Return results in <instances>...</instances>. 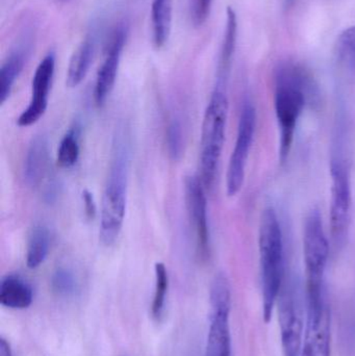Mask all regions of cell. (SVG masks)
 Segmentation results:
<instances>
[{
    "label": "cell",
    "instance_id": "d4e9b609",
    "mask_svg": "<svg viewBox=\"0 0 355 356\" xmlns=\"http://www.w3.org/2000/svg\"><path fill=\"white\" fill-rule=\"evenodd\" d=\"M338 49L342 58L355 68V26L341 33L338 40Z\"/></svg>",
    "mask_w": 355,
    "mask_h": 356
},
{
    "label": "cell",
    "instance_id": "8992f818",
    "mask_svg": "<svg viewBox=\"0 0 355 356\" xmlns=\"http://www.w3.org/2000/svg\"><path fill=\"white\" fill-rule=\"evenodd\" d=\"M210 316L206 341V356H231L229 317L231 289L224 273L215 276L210 291Z\"/></svg>",
    "mask_w": 355,
    "mask_h": 356
},
{
    "label": "cell",
    "instance_id": "ffe728a7",
    "mask_svg": "<svg viewBox=\"0 0 355 356\" xmlns=\"http://www.w3.org/2000/svg\"><path fill=\"white\" fill-rule=\"evenodd\" d=\"M237 16L233 8H227L226 29H225L224 41L221 50L220 66H219V79H226L229 65L235 51L236 40H237Z\"/></svg>",
    "mask_w": 355,
    "mask_h": 356
},
{
    "label": "cell",
    "instance_id": "6da1fadb",
    "mask_svg": "<svg viewBox=\"0 0 355 356\" xmlns=\"http://www.w3.org/2000/svg\"><path fill=\"white\" fill-rule=\"evenodd\" d=\"M314 96V83L302 67L289 63L279 69L275 79L274 110L279 129L281 163L289 156L300 117Z\"/></svg>",
    "mask_w": 355,
    "mask_h": 356
},
{
    "label": "cell",
    "instance_id": "f1b7e54d",
    "mask_svg": "<svg viewBox=\"0 0 355 356\" xmlns=\"http://www.w3.org/2000/svg\"><path fill=\"white\" fill-rule=\"evenodd\" d=\"M0 356H13L10 344L3 338L0 339Z\"/></svg>",
    "mask_w": 355,
    "mask_h": 356
},
{
    "label": "cell",
    "instance_id": "603a6c76",
    "mask_svg": "<svg viewBox=\"0 0 355 356\" xmlns=\"http://www.w3.org/2000/svg\"><path fill=\"white\" fill-rule=\"evenodd\" d=\"M183 131L181 120L177 118L171 119L169 121L166 129V146L167 152L171 160L179 161L183 154Z\"/></svg>",
    "mask_w": 355,
    "mask_h": 356
},
{
    "label": "cell",
    "instance_id": "83f0119b",
    "mask_svg": "<svg viewBox=\"0 0 355 356\" xmlns=\"http://www.w3.org/2000/svg\"><path fill=\"white\" fill-rule=\"evenodd\" d=\"M83 198V207H85V217L89 220H94L97 215V205H96L95 198H94L93 193L89 190H85L81 194Z\"/></svg>",
    "mask_w": 355,
    "mask_h": 356
},
{
    "label": "cell",
    "instance_id": "e0dca14e",
    "mask_svg": "<svg viewBox=\"0 0 355 356\" xmlns=\"http://www.w3.org/2000/svg\"><path fill=\"white\" fill-rule=\"evenodd\" d=\"M172 23V0H154L151 6L152 42L156 49L168 41Z\"/></svg>",
    "mask_w": 355,
    "mask_h": 356
},
{
    "label": "cell",
    "instance_id": "cb8c5ba5",
    "mask_svg": "<svg viewBox=\"0 0 355 356\" xmlns=\"http://www.w3.org/2000/svg\"><path fill=\"white\" fill-rule=\"evenodd\" d=\"M51 286L56 294L71 296L76 292L77 280L70 270L60 268L52 275Z\"/></svg>",
    "mask_w": 355,
    "mask_h": 356
},
{
    "label": "cell",
    "instance_id": "4316f807",
    "mask_svg": "<svg viewBox=\"0 0 355 356\" xmlns=\"http://www.w3.org/2000/svg\"><path fill=\"white\" fill-rule=\"evenodd\" d=\"M212 6V0H193L192 8V17L194 24L200 26L206 22Z\"/></svg>",
    "mask_w": 355,
    "mask_h": 356
},
{
    "label": "cell",
    "instance_id": "30bf717a",
    "mask_svg": "<svg viewBox=\"0 0 355 356\" xmlns=\"http://www.w3.org/2000/svg\"><path fill=\"white\" fill-rule=\"evenodd\" d=\"M300 356H331L329 301H306V330Z\"/></svg>",
    "mask_w": 355,
    "mask_h": 356
},
{
    "label": "cell",
    "instance_id": "277c9868",
    "mask_svg": "<svg viewBox=\"0 0 355 356\" xmlns=\"http://www.w3.org/2000/svg\"><path fill=\"white\" fill-rule=\"evenodd\" d=\"M225 81L218 79L204 112L200 141V170L201 180L210 188L216 179L219 162L222 154L229 117V99Z\"/></svg>",
    "mask_w": 355,
    "mask_h": 356
},
{
    "label": "cell",
    "instance_id": "484cf974",
    "mask_svg": "<svg viewBox=\"0 0 355 356\" xmlns=\"http://www.w3.org/2000/svg\"><path fill=\"white\" fill-rule=\"evenodd\" d=\"M344 318H345L343 323V334L345 336L344 342L350 350L355 353V303L349 311L346 312Z\"/></svg>",
    "mask_w": 355,
    "mask_h": 356
},
{
    "label": "cell",
    "instance_id": "9a60e30c",
    "mask_svg": "<svg viewBox=\"0 0 355 356\" xmlns=\"http://www.w3.org/2000/svg\"><path fill=\"white\" fill-rule=\"evenodd\" d=\"M48 143L45 138H35L27 150L24 161V179L29 186H38L47 172Z\"/></svg>",
    "mask_w": 355,
    "mask_h": 356
},
{
    "label": "cell",
    "instance_id": "44dd1931",
    "mask_svg": "<svg viewBox=\"0 0 355 356\" xmlns=\"http://www.w3.org/2000/svg\"><path fill=\"white\" fill-rule=\"evenodd\" d=\"M79 127L75 125L71 127L60 140L58 149V164L62 168H72L79 162Z\"/></svg>",
    "mask_w": 355,
    "mask_h": 356
},
{
    "label": "cell",
    "instance_id": "d6986e66",
    "mask_svg": "<svg viewBox=\"0 0 355 356\" xmlns=\"http://www.w3.org/2000/svg\"><path fill=\"white\" fill-rule=\"evenodd\" d=\"M24 54L20 51L10 54L0 70V104H3L10 97L15 81L18 79L24 67Z\"/></svg>",
    "mask_w": 355,
    "mask_h": 356
},
{
    "label": "cell",
    "instance_id": "8fae6325",
    "mask_svg": "<svg viewBox=\"0 0 355 356\" xmlns=\"http://www.w3.org/2000/svg\"><path fill=\"white\" fill-rule=\"evenodd\" d=\"M206 188L201 178L192 175L185 177V205L195 234L197 253L201 259H206L210 255V244Z\"/></svg>",
    "mask_w": 355,
    "mask_h": 356
},
{
    "label": "cell",
    "instance_id": "5bb4252c",
    "mask_svg": "<svg viewBox=\"0 0 355 356\" xmlns=\"http://www.w3.org/2000/svg\"><path fill=\"white\" fill-rule=\"evenodd\" d=\"M33 301V286L17 274L4 276L0 282V305L6 309H25Z\"/></svg>",
    "mask_w": 355,
    "mask_h": 356
},
{
    "label": "cell",
    "instance_id": "5b68a950",
    "mask_svg": "<svg viewBox=\"0 0 355 356\" xmlns=\"http://www.w3.org/2000/svg\"><path fill=\"white\" fill-rule=\"evenodd\" d=\"M277 303L283 355L300 356L306 323L304 296L297 280L285 278Z\"/></svg>",
    "mask_w": 355,
    "mask_h": 356
},
{
    "label": "cell",
    "instance_id": "52a82bcc",
    "mask_svg": "<svg viewBox=\"0 0 355 356\" xmlns=\"http://www.w3.org/2000/svg\"><path fill=\"white\" fill-rule=\"evenodd\" d=\"M304 257L306 274V293L327 291L325 272L329 263V245L318 209H313L306 219L304 229Z\"/></svg>",
    "mask_w": 355,
    "mask_h": 356
},
{
    "label": "cell",
    "instance_id": "2e32d148",
    "mask_svg": "<svg viewBox=\"0 0 355 356\" xmlns=\"http://www.w3.org/2000/svg\"><path fill=\"white\" fill-rule=\"evenodd\" d=\"M94 52L95 45L92 39L85 40L75 50L67 71L66 83L69 88L77 87L85 79L93 62Z\"/></svg>",
    "mask_w": 355,
    "mask_h": 356
},
{
    "label": "cell",
    "instance_id": "7402d4cb",
    "mask_svg": "<svg viewBox=\"0 0 355 356\" xmlns=\"http://www.w3.org/2000/svg\"><path fill=\"white\" fill-rule=\"evenodd\" d=\"M156 273V289L151 305V316L156 321L160 322L164 317L166 305L167 293L169 289V276L166 266L163 263H156L154 266Z\"/></svg>",
    "mask_w": 355,
    "mask_h": 356
},
{
    "label": "cell",
    "instance_id": "4fadbf2b",
    "mask_svg": "<svg viewBox=\"0 0 355 356\" xmlns=\"http://www.w3.org/2000/svg\"><path fill=\"white\" fill-rule=\"evenodd\" d=\"M125 41H126V31L124 29H117L113 35L110 46L106 50V58L100 66L96 77L94 97L98 106H102L106 104L116 83Z\"/></svg>",
    "mask_w": 355,
    "mask_h": 356
},
{
    "label": "cell",
    "instance_id": "7c38bea8",
    "mask_svg": "<svg viewBox=\"0 0 355 356\" xmlns=\"http://www.w3.org/2000/svg\"><path fill=\"white\" fill-rule=\"evenodd\" d=\"M56 69V56L48 54L35 69L31 83V99L28 106L17 119L20 127H28L37 123L45 114L48 106V96L51 88Z\"/></svg>",
    "mask_w": 355,
    "mask_h": 356
},
{
    "label": "cell",
    "instance_id": "9c48e42d",
    "mask_svg": "<svg viewBox=\"0 0 355 356\" xmlns=\"http://www.w3.org/2000/svg\"><path fill=\"white\" fill-rule=\"evenodd\" d=\"M256 127V108L247 100L242 106L237 139L226 173V192L229 197L239 194L245 179L246 165L251 149Z\"/></svg>",
    "mask_w": 355,
    "mask_h": 356
},
{
    "label": "cell",
    "instance_id": "ba28073f",
    "mask_svg": "<svg viewBox=\"0 0 355 356\" xmlns=\"http://www.w3.org/2000/svg\"><path fill=\"white\" fill-rule=\"evenodd\" d=\"M331 228L336 246L347 241L352 223V175L347 160L336 154L331 162Z\"/></svg>",
    "mask_w": 355,
    "mask_h": 356
},
{
    "label": "cell",
    "instance_id": "ac0fdd59",
    "mask_svg": "<svg viewBox=\"0 0 355 356\" xmlns=\"http://www.w3.org/2000/svg\"><path fill=\"white\" fill-rule=\"evenodd\" d=\"M51 244V234L44 225L33 228L27 243L26 264L29 269H37L47 259Z\"/></svg>",
    "mask_w": 355,
    "mask_h": 356
},
{
    "label": "cell",
    "instance_id": "7a4b0ae2",
    "mask_svg": "<svg viewBox=\"0 0 355 356\" xmlns=\"http://www.w3.org/2000/svg\"><path fill=\"white\" fill-rule=\"evenodd\" d=\"M131 144L124 131H119L113 145L112 162L102 196L99 236L102 244L112 246L122 229L126 211L127 177Z\"/></svg>",
    "mask_w": 355,
    "mask_h": 356
},
{
    "label": "cell",
    "instance_id": "3957f363",
    "mask_svg": "<svg viewBox=\"0 0 355 356\" xmlns=\"http://www.w3.org/2000/svg\"><path fill=\"white\" fill-rule=\"evenodd\" d=\"M263 317L272 319L275 305L285 282V247L281 222L272 207L264 209L258 228Z\"/></svg>",
    "mask_w": 355,
    "mask_h": 356
}]
</instances>
